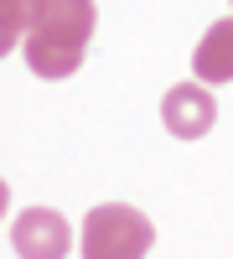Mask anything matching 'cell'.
Segmentation results:
<instances>
[{
	"mask_svg": "<svg viewBox=\"0 0 233 259\" xmlns=\"http://www.w3.org/2000/svg\"><path fill=\"white\" fill-rule=\"evenodd\" d=\"M94 26H99V6H94V0H41L36 21L26 26V36H21L26 68L36 78H47V83L78 73Z\"/></svg>",
	"mask_w": 233,
	"mask_h": 259,
	"instance_id": "1",
	"label": "cell"
},
{
	"mask_svg": "<svg viewBox=\"0 0 233 259\" xmlns=\"http://www.w3.org/2000/svg\"><path fill=\"white\" fill-rule=\"evenodd\" d=\"M83 259H145L156 244V228L140 207L104 202L83 218Z\"/></svg>",
	"mask_w": 233,
	"mask_h": 259,
	"instance_id": "2",
	"label": "cell"
},
{
	"mask_svg": "<svg viewBox=\"0 0 233 259\" xmlns=\"http://www.w3.org/2000/svg\"><path fill=\"white\" fill-rule=\"evenodd\" d=\"M161 124L171 130L176 140H202L207 130L218 124V99H213V83H176V89H166L161 99Z\"/></svg>",
	"mask_w": 233,
	"mask_h": 259,
	"instance_id": "3",
	"label": "cell"
},
{
	"mask_svg": "<svg viewBox=\"0 0 233 259\" xmlns=\"http://www.w3.org/2000/svg\"><path fill=\"white\" fill-rule=\"evenodd\" d=\"M11 244H16L21 259H68L73 223L62 218V212H52V207H26V212H16V223H11Z\"/></svg>",
	"mask_w": 233,
	"mask_h": 259,
	"instance_id": "4",
	"label": "cell"
},
{
	"mask_svg": "<svg viewBox=\"0 0 233 259\" xmlns=\"http://www.w3.org/2000/svg\"><path fill=\"white\" fill-rule=\"evenodd\" d=\"M192 73L202 83H233V16H223V21L207 26V36L192 52Z\"/></svg>",
	"mask_w": 233,
	"mask_h": 259,
	"instance_id": "5",
	"label": "cell"
},
{
	"mask_svg": "<svg viewBox=\"0 0 233 259\" xmlns=\"http://www.w3.org/2000/svg\"><path fill=\"white\" fill-rule=\"evenodd\" d=\"M36 6H41V0H0V16H6L16 31H26L36 21Z\"/></svg>",
	"mask_w": 233,
	"mask_h": 259,
	"instance_id": "6",
	"label": "cell"
},
{
	"mask_svg": "<svg viewBox=\"0 0 233 259\" xmlns=\"http://www.w3.org/2000/svg\"><path fill=\"white\" fill-rule=\"evenodd\" d=\"M21 36H26V31H16L11 21L0 16V57H6V52H16V41H21Z\"/></svg>",
	"mask_w": 233,
	"mask_h": 259,
	"instance_id": "7",
	"label": "cell"
},
{
	"mask_svg": "<svg viewBox=\"0 0 233 259\" xmlns=\"http://www.w3.org/2000/svg\"><path fill=\"white\" fill-rule=\"evenodd\" d=\"M6 207H11V187L0 182V218H6Z\"/></svg>",
	"mask_w": 233,
	"mask_h": 259,
	"instance_id": "8",
	"label": "cell"
}]
</instances>
